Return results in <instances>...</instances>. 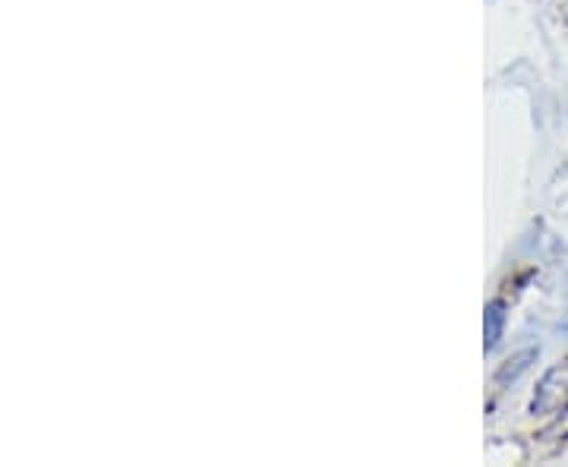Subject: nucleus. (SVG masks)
I'll use <instances>...</instances> for the list:
<instances>
[{"label":"nucleus","instance_id":"1","mask_svg":"<svg viewBox=\"0 0 568 467\" xmlns=\"http://www.w3.org/2000/svg\"><path fill=\"white\" fill-rule=\"evenodd\" d=\"M531 414L534 417H566L568 414V360L556 363L549 373L540 379L534 401H531Z\"/></svg>","mask_w":568,"mask_h":467},{"label":"nucleus","instance_id":"2","mask_svg":"<svg viewBox=\"0 0 568 467\" xmlns=\"http://www.w3.org/2000/svg\"><path fill=\"white\" fill-rule=\"evenodd\" d=\"M502 326H505V313L502 304L487 306V350L496 348L499 338H502Z\"/></svg>","mask_w":568,"mask_h":467}]
</instances>
